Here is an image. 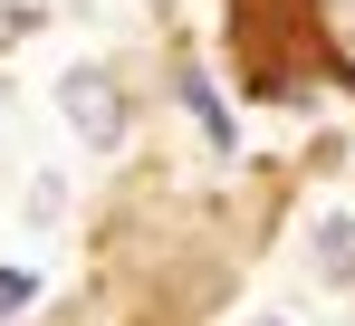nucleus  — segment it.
Here are the masks:
<instances>
[{"label": "nucleus", "mask_w": 355, "mask_h": 326, "mask_svg": "<svg viewBox=\"0 0 355 326\" xmlns=\"http://www.w3.org/2000/svg\"><path fill=\"white\" fill-rule=\"evenodd\" d=\"M29 298H39V278H29V269H0V317H19Z\"/></svg>", "instance_id": "7ed1b4c3"}, {"label": "nucleus", "mask_w": 355, "mask_h": 326, "mask_svg": "<svg viewBox=\"0 0 355 326\" xmlns=\"http://www.w3.org/2000/svg\"><path fill=\"white\" fill-rule=\"evenodd\" d=\"M182 106L202 115V135H211V144H240V125H231V106L211 96V77H202V67H182Z\"/></svg>", "instance_id": "f03ea898"}, {"label": "nucleus", "mask_w": 355, "mask_h": 326, "mask_svg": "<svg viewBox=\"0 0 355 326\" xmlns=\"http://www.w3.org/2000/svg\"><path fill=\"white\" fill-rule=\"evenodd\" d=\"M259 326H279V317H259Z\"/></svg>", "instance_id": "20e7f679"}, {"label": "nucleus", "mask_w": 355, "mask_h": 326, "mask_svg": "<svg viewBox=\"0 0 355 326\" xmlns=\"http://www.w3.org/2000/svg\"><path fill=\"white\" fill-rule=\"evenodd\" d=\"M67 115H77V135H87V144H116L125 135V106H116V87H106V77H96V67H67Z\"/></svg>", "instance_id": "f257e3e1"}]
</instances>
